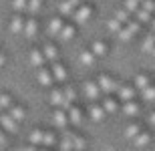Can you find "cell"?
<instances>
[{"mask_svg":"<svg viewBox=\"0 0 155 151\" xmlns=\"http://www.w3.org/2000/svg\"><path fill=\"white\" fill-rule=\"evenodd\" d=\"M97 85H99V89H101V93H105V95L117 93V91H119V87H121V83L117 81V79H113L109 73H105V75H99Z\"/></svg>","mask_w":155,"mask_h":151,"instance_id":"1","label":"cell"},{"mask_svg":"<svg viewBox=\"0 0 155 151\" xmlns=\"http://www.w3.org/2000/svg\"><path fill=\"white\" fill-rule=\"evenodd\" d=\"M139 30H141V22H139L137 18H131V20H129V22L125 24V26H123V28H121V32H119V38L123 42H129L133 38V36L137 34Z\"/></svg>","mask_w":155,"mask_h":151,"instance_id":"2","label":"cell"},{"mask_svg":"<svg viewBox=\"0 0 155 151\" xmlns=\"http://www.w3.org/2000/svg\"><path fill=\"white\" fill-rule=\"evenodd\" d=\"M91 18H93V6L91 4H81L75 10V14H73V22L83 26V24H87Z\"/></svg>","mask_w":155,"mask_h":151,"instance_id":"3","label":"cell"},{"mask_svg":"<svg viewBox=\"0 0 155 151\" xmlns=\"http://www.w3.org/2000/svg\"><path fill=\"white\" fill-rule=\"evenodd\" d=\"M63 139L71 143L73 151H85V147H87V141L83 139V137H79L77 133H69V131H64V133H63Z\"/></svg>","mask_w":155,"mask_h":151,"instance_id":"4","label":"cell"},{"mask_svg":"<svg viewBox=\"0 0 155 151\" xmlns=\"http://www.w3.org/2000/svg\"><path fill=\"white\" fill-rule=\"evenodd\" d=\"M83 4L81 0H61V4H58V10H61V16H73L75 10L79 6Z\"/></svg>","mask_w":155,"mask_h":151,"instance_id":"5","label":"cell"},{"mask_svg":"<svg viewBox=\"0 0 155 151\" xmlns=\"http://www.w3.org/2000/svg\"><path fill=\"white\" fill-rule=\"evenodd\" d=\"M83 93H85V97L89 101H97L101 97V89H99V85L95 81H85L83 83Z\"/></svg>","mask_w":155,"mask_h":151,"instance_id":"6","label":"cell"},{"mask_svg":"<svg viewBox=\"0 0 155 151\" xmlns=\"http://www.w3.org/2000/svg\"><path fill=\"white\" fill-rule=\"evenodd\" d=\"M22 34L28 38V41H32V38H36L38 36V20H36L35 16L26 18V22H24V30Z\"/></svg>","mask_w":155,"mask_h":151,"instance_id":"7","label":"cell"},{"mask_svg":"<svg viewBox=\"0 0 155 151\" xmlns=\"http://www.w3.org/2000/svg\"><path fill=\"white\" fill-rule=\"evenodd\" d=\"M48 101H51L52 107H64V109H69V107H71V105L67 103V99H64V91H63V89H54V91H51Z\"/></svg>","mask_w":155,"mask_h":151,"instance_id":"8","label":"cell"},{"mask_svg":"<svg viewBox=\"0 0 155 151\" xmlns=\"http://www.w3.org/2000/svg\"><path fill=\"white\" fill-rule=\"evenodd\" d=\"M36 81H38L42 87H51L52 83H54V77H52V73H51V67H48V69H46V67L36 69Z\"/></svg>","mask_w":155,"mask_h":151,"instance_id":"9","label":"cell"},{"mask_svg":"<svg viewBox=\"0 0 155 151\" xmlns=\"http://www.w3.org/2000/svg\"><path fill=\"white\" fill-rule=\"evenodd\" d=\"M135 95H137V89H135V85H121L119 91H117V97H119L123 103H127V101H133V99H135Z\"/></svg>","mask_w":155,"mask_h":151,"instance_id":"10","label":"cell"},{"mask_svg":"<svg viewBox=\"0 0 155 151\" xmlns=\"http://www.w3.org/2000/svg\"><path fill=\"white\" fill-rule=\"evenodd\" d=\"M64 26V18L63 16H52L51 20H48V28H46V32H48V36H54L57 38L58 32L63 30Z\"/></svg>","mask_w":155,"mask_h":151,"instance_id":"11","label":"cell"},{"mask_svg":"<svg viewBox=\"0 0 155 151\" xmlns=\"http://www.w3.org/2000/svg\"><path fill=\"white\" fill-rule=\"evenodd\" d=\"M75 34H77V26H75V24H67V22H64L63 30H61L58 36H57V41L58 42H71L73 38H75Z\"/></svg>","mask_w":155,"mask_h":151,"instance_id":"12","label":"cell"},{"mask_svg":"<svg viewBox=\"0 0 155 151\" xmlns=\"http://www.w3.org/2000/svg\"><path fill=\"white\" fill-rule=\"evenodd\" d=\"M0 127L8 131V133H18V121H14L8 113H2L0 115Z\"/></svg>","mask_w":155,"mask_h":151,"instance_id":"13","label":"cell"},{"mask_svg":"<svg viewBox=\"0 0 155 151\" xmlns=\"http://www.w3.org/2000/svg\"><path fill=\"white\" fill-rule=\"evenodd\" d=\"M24 22H26V18L22 16V14H18V12H14V16L10 18V32L12 34H22L24 30Z\"/></svg>","mask_w":155,"mask_h":151,"instance_id":"14","label":"cell"},{"mask_svg":"<svg viewBox=\"0 0 155 151\" xmlns=\"http://www.w3.org/2000/svg\"><path fill=\"white\" fill-rule=\"evenodd\" d=\"M51 73H52V77H54V81H58V83H64L67 81V69H64V64L61 63V61H57V63H51Z\"/></svg>","mask_w":155,"mask_h":151,"instance_id":"15","label":"cell"},{"mask_svg":"<svg viewBox=\"0 0 155 151\" xmlns=\"http://www.w3.org/2000/svg\"><path fill=\"white\" fill-rule=\"evenodd\" d=\"M30 64L35 69H40V67L46 64V57H45V52H42V48H32L30 51Z\"/></svg>","mask_w":155,"mask_h":151,"instance_id":"16","label":"cell"},{"mask_svg":"<svg viewBox=\"0 0 155 151\" xmlns=\"http://www.w3.org/2000/svg\"><path fill=\"white\" fill-rule=\"evenodd\" d=\"M52 123H54L58 129H64L67 123H69V113L63 111V109H57L54 113H52Z\"/></svg>","mask_w":155,"mask_h":151,"instance_id":"17","label":"cell"},{"mask_svg":"<svg viewBox=\"0 0 155 151\" xmlns=\"http://www.w3.org/2000/svg\"><path fill=\"white\" fill-rule=\"evenodd\" d=\"M91 51H93V54H95L97 58H105L107 54H109V47H107L105 41H95L93 47H91Z\"/></svg>","mask_w":155,"mask_h":151,"instance_id":"18","label":"cell"},{"mask_svg":"<svg viewBox=\"0 0 155 151\" xmlns=\"http://www.w3.org/2000/svg\"><path fill=\"white\" fill-rule=\"evenodd\" d=\"M42 52H45V57H46V63H57L58 61V48L52 42H46L45 47H42Z\"/></svg>","mask_w":155,"mask_h":151,"instance_id":"19","label":"cell"},{"mask_svg":"<svg viewBox=\"0 0 155 151\" xmlns=\"http://www.w3.org/2000/svg\"><path fill=\"white\" fill-rule=\"evenodd\" d=\"M141 51L145 54H151L155 51V32H149V34L143 36V41H141Z\"/></svg>","mask_w":155,"mask_h":151,"instance_id":"20","label":"cell"},{"mask_svg":"<svg viewBox=\"0 0 155 151\" xmlns=\"http://www.w3.org/2000/svg\"><path fill=\"white\" fill-rule=\"evenodd\" d=\"M133 85H135L137 91H143L145 87L151 85V77L147 75V73H139V75H135V83H133Z\"/></svg>","mask_w":155,"mask_h":151,"instance_id":"21","label":"cell"},{"mask_svg":"<svg viewBox=\"0 0 155 151\" xmlns=\"http://www.w3.org/2000/svg\"><path fill=\"white\" fill-rule=\"evenodd\" d=\"M6 113H8V115H10L14 121H18V123L24 121V117H26V111H24V107H20V105H12V107L6 111Z\"/></svg>","mask_w":155,"mask_h":151,"instance_id":"22","label":"cell"},{"mask_svg":"<svg viewBox=\"0 0 155 151\" xmlns=\"http://www.w3.org/2000/svg\"><path fill=\"white\" fill-rule=\"evenodd\" d=\"M105 115H107V113H105L103 105H97V103L91 105V109H89V117H91L93 121H103Z\"/></svg>","mask_w":155,"mask_h":151,"instance_id":"23","label":"cell"},{"mask_svg":"<svg viewBox=\"0 0 155 151\" xmlns=\"http://www.w3.org/2000/svg\"><path fill=\"white\" fill-rule=\"evenodd\" d=\"M67 113H69V123H73V125H81V121H83V111H81L79 107H73V105H71Z\"/></svg>","mask_w":155,"mask_h":151,"instance_id":"24","label":"cell"},{"mask_svg":"<svg viewBox=\"0 0 155 151\" xmlns=\"http://www.w3.org/2000/svg\"><path fill=\"white\" fill-rule=\"evenodd\" d=\"M123 113H125L127 117H137L139 115V103H135V101L123 103Z\"/></svg>","mask_w":155,"mask_h":151,"instance_id":"25","label":"cell"},{"mask_svg":"<svg viewBox=\"0 0 155 151\" xmlns=\"http://www.w3.org/2000/svg\"><path fill=\"white\" fill-rule=\"evenodd\" d=\"M141 131H143V129H141V125H139V123H129V125L125 127V137L133 141L139 133H141Z\"/></svg>","mask_w":155,"mask_h":151,"instance_id":"26","label":"cell"},{"mask_svg":"<svg viewBox=\"0 0 155 151\" xmlns=\"http://www.w3.org/2000/svg\"><path fill=\"white\" fill-rule=\"evenodd\" d=\"M79 61H81V64H85V67H91V64H95V61H97V57L93 54V51L89 48V51H83L79 54Z\"/></svg>","mask_w":155,"mask_h":151,"instance_id":"27","label":"cell"},{"mask_svg":"<svg viewBox=\"0 0 155 151\" xmlns=\"http://www.w3.org/2000/svg\"><path fill=\"white\" fill-rule=\"evenodd\" d=\"M113 16H115L117 20H119V22L123 24V26H125V24L129 22V20H131V12H129V10H127V8H125V6H123V8H117V10H115V14H113Z\"/></svg>","mask_w":155,"mask_h":151,"instance_id":"28","label":"cell"},{"mask_svg":"<svg viewBox=\"0 0 155 151\" xmlns=\"http://www.w3.org/2000/svg\"><path fill=\"white\" fill-rule=\"evenodd\" d=\"M28 139H30V145H42L45 143V131H40V129H35L32 133L28 135Z\"/></svg>","mask_w":155,"mask_h":151,"instance_id":"29","label":"cell"},{"mask_svg":"<svg viewBox=\"0 0 155 151\" xmlns=\"http://www.w3.org/2000/svg\"><path fill=\"white\" fill-rule=\"evenodd\" d=\"M103 109H105V113H117L119 103H117L113 97H105L103 99Z\"/></svg>","mask_w":155,"mask_h":151,"instance_id":"30","label":"cell"},{"mask_svg":"<svg viewBox=\"0 0 155 151\" xmlns=\"http://www.w3.org/2000/svg\"><path fill=\"white\" fill-rule=\"evenodd\" d=\"M149 141H151V135L147 133V131H141V133L133 139V145H135V147H145Z\"/></svg>","mask_w":155,"mask_h":151,"instance_id":"31","label":"cell"},{"mask_svg":"<svg viewBox=\"0 0 155 151\" xmlns=\"http://www.w3.org/2000/svg\"><path fill=\"white\" fill-rule=\"evenodd\" d=\"M139 93H141V97H143L147 103H155V85L153 83H151L149 87H145L143 91H139Z\"/></svg>","mask_w":155,"mask_h":151,"instance_id":"32","label":"cell"},{"mask_svg":"<svg viewBox=\"0 0 155 151\" xmlns=\"http://www.w3.org/2000/svg\"><path fill=\"white\" fill-rule=\"evenodd\" d=\"M40 10H42V0H28V8H26V12H28L30 16H36Z\"/></svg>","mask_w":155,"mask_h":151,"instance_id":"33","label":"cell"},{"mask_svg":"<svg viewBox=\"0 0 155 151\" xmlns=\"http://www.w3.org/2000/svg\"><path fill=\"white\" fill-rule=\"evenodd\" d=\"M12 8H14V12H18V14H24L26 8H28V0H12Z\"/></svg>","mask_w":155,"mask_h":151,"instance_id":"34","label":"cell"},{"mask_svg":"<svg viewBox=\"0 0 155 151\" xmlns=\"http://www.w3.org/2000/svg\"><path fill=\"white\" fill-rule=\"evenodd\" d=\"M107 26H109V30L113 32V34H119V32H121V28H123V24H121V22L117 20L115 16H111V18H109V22H107Z\"/></svg>","mask_w":155,"mask_h":151,"instance_id":"35","label":"cell"},{"mask_svg":"<svg viewBox=\"0 0 155 151\" xmlns=\"http://www.w3.org/2000/svg\"><path fill=\"white\" fill-rule=\"evenodd\" d=\"M125 8L131 12V14H135V12L141 8V0H125Z\"/></svg>","mask_w":155,"mask_h":151,"instance_id":"36","label":"cell"},{"mask_svg":"<svg viewBox=\"0 0 155 151\" xmlns=\"http://www.w3.org/2000/svg\"><path fill=\"white\" fill-rule=\"evenodd\" d=\"M12 105H14V103H12V97H10V95H6V93L0 95V107H2L4 111H8Z\"/></svg>","mask_w":155,"mask_h":151,"instance_id":"37","label":"cell"},{"mask_svg":"<svg viewBox=\"0 0 155 151\" xmlns=\"http://www.w3.org/2000/svg\"><path fill=\"white\" fill-rule=\"evenodd\" d=\"M63 91H64V99H67V103H69V105L77 99V93H75V89H73V87H69V85H67Z\"/></svg>","mask_w":155,"mask_h":151,"instance_id":"38","label":"cell"},{"mask_svg":"<svg viewBox=\"0 0 155 151\" xmlns=\"http://www.w3.org/2000/svg\"><path fill=\"white\" fill-rule=\"evenodd\" d=\"M57 143V137H54V133H51V131H45V143H42V147H48L51 145H54Z\"/></svg>","mask_w":155,"mask_h":151,"instance_id":"39","label":"cell"},{"mask_svg":"<svg viewBox=\"0 0 155 151\" xmlns=\"http://www.w3.org/2000/svg\"><path fill=\"white\" fill-rule=\"evenodd\" d=\"M6 145V133L2 131V127H0V147H4Z\"/></svg>","mask_w":155,"mask_h":151,"instance_id":"40","label":"cell"},{"mask_svg":"<svg viewBox=\"0 0 155 151\" xmlns=\"http://www.w3.org/2000/svg\"><path fill=\"white\" fill-rule=\"evenodd\" d=\"M4 63H6V54H4L2 51H0V69L4 67Z\"/></svg>","mask_w":155,"mask_h":151,"instance_id":"41","label":"cell"},{"mask_svg":"<svg viewBox=\"0 0 155 151\" xmlns=\"http://www.w3.org/2000/svg\"><path fill=\"white\" fill-rule=\"evenodd\" d=\"M149 123L155 127V111H151V115H149Z\"/></svg>","mask_w":155,"mask_h":151,"instance_id":"42","label":"cell"},{"mask_svg":"<svg viewBox=\"0 0 155 151\" xmlns=\"http://www.w3.org/2000/svg\"><path fill=\"white\" fill-rule=\"evenodd\" d=\"M22 151H38V147H36V145H28V147H24Z\"/></svg>","mask_w":155,"mask_h":151,"instance_id":"43","label":"cell"},{"mask_svg":"<svg viewBox=\"0 0 155 151\" xmlns=\"http://www.w3.org/2000/svg\"><path fill=\"white\" fill-rule=\"evenodd\" d=\"M149 24H151V32H155V16L151 18V22H149Z\"/></svg>","mask_w":155,"mask_h":151,"instance_id":"44","label":"cell"},{"mask_svg":"<svg viewBox=\"0 0 155 151\" xmlns=\"http://www.w3.org/2000/svg\"><path fill=\"white\" fill-rule=\"evenodd\" d=\"M2 113H4V109H2V107H0V115H2Z\"/></svg>","mask_w":155,"mask_h":151,"instance_id":"45","label":"cell"},{"mask_svg":"<svg viewBox=\"0 0 155 151\" xmlns=\"http://www.w3.org/2000/svg\"><path fill=\"white\" fill-rule=\"evenodd\" d=\"M38 151H48V149H46V147H45V149H38Z\"/></svg>","mask_w":155,"mask_h":151,"instance_id":"46","label":"cell"},{"mask_svg":"<svg viewBox=\"0 0 155 151\" xmlns=\"http://www.w3.org/2000/svg\"><path fill=\"white\" fill-rule=\"evenodd\" d=\"M151 54H153V57H155V51H153V52H151Z\"/></svg>","mask_w":155,"mask_h":151,"instance_id":"47","label":"cell"},{"mask_svg":"<svg viewBox=\"0 0 155 151\" xmlns=\"http://www.w3.org/2000/svg\"><path fill=\"white\" fill-rule=\"evenodd\" d=\"M89 2H95V0H89Z\"/></svg>","mask_w":155,"mask_h":151,"instance_id":"48","label":"cell"},{"mask_svg":"<svg viewBox=\"0 0 155 151\" xmlns=\"http://www.w3.org/2000/svg\"><path fill=\"white\" fill-rule=\"evenodd\" d=\"M0 149H2V147H0Z\"/></svg>","mask_w":155,"mask_h":151,"instance_id":"49","label":"cell"}]
</instances>
